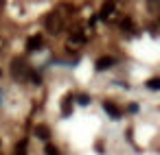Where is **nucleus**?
Wrapping results in <instances>:
<instances>
[{
  "label": "nucleus",
  "instance_id": "5",
  "mask_svg": "<svg viewBox=\"0 0 160 155\" xmlns=\"http://www.w3.org/2000/svg\"><path fill=\"white\" fill-rule=\"evenodd\" d=\"M103 109H105V114H110L112 118H121V109H118L114 103H108V101H105V103H103Z\"/></svg>",
  "mask_w": 160,
  "mask_h": 155
},
{
  "label": "nucleus",
  "instance_id": "6",
  "mask_svg": "<svg viewBox=\"0 0 160 155\" xmlns=\"http://www.w3.org/2000/svg\"><path fill=\"white\" fill-rule=\"evenodd\" d=\"M35 135H38L40 140H48V138H51V129H48L46 124H38V127H35Z\"/></svg>",
  "mask_w": 160,
  "mask_h": 155
},
{
  "label": "nucleus",
  "instance_id": "9",
  "mask_svg": "<svg viewBox=\"0 0 160 155\" xmlns=\"http://www.w3.org/2000/svg\"><path fill=\"white\" fill-rule=\"evenodd\" d=\"M70 101H72V96L68 94V96L64 98V109H62V111H64V116H68V114H70Z\"/></svg>",
  "mask_w": 160,
  "mask_h": 155
},
{
  "label": "nucleus",
  "instance_id": "8",
  "mask_svg": "<svg viewBox=\"0 0 160 155\" xmlns=\"http://www.w3.org/2000/svg\"><path fill=\"white\" fill-rule=\"evenodd\" d=\"M147 87H149V90H153V92H156V90H160V79H149V81H147Z\"/></svg>",
  "mask_w": 160,
  "mask_h": 155
},
{
  "label": "nucleus",
  "instance_id": "12",
  "mask_svg": "<svg viewBox=\"0 0 160 155\" xmlns=\"http://www.w3.org/2000/svg\"><path fill=\"white\" fill-rule=\"evenodd\" d=\"M2 48H5V42H2V37H0V53H2Z\"/></svg>",
  "mask_w": 160,
  "mask_h": 155
},
{
  "label": "nucleus",
  "instance_id": "3",
  "mask_svg": "<svg viewBox=\"0 0 160 155\" xmlns=\"http://www.w3.org/2000/svg\"><path fill=\"white\" fill-rule=\"evenodd\" d=\"M83 42H86V37H83L81 33H75L72 37H68V42H66V46L75 50V48H81V46H83Z\"/></svg>",
  "mask_w": 160,
  "mask_h": 155
},
{
  "label": "nucleus",
  "instance_id": "11",
  "mask_svg": "<svg viewBox=\"0 0 160 155\" xmlns=\"http://www.w3.org/2000/svg\"><path fill=\"white\" fill-rule=\"evenodd\" d=\"M88 103H90L88 94H81V96H79V105H88Z\"/></svg>",
  "mask_w": 160,
  "mask_h": 155
},
{
  "label": "nucleus",
  "instance_id": "1",
  "mask_svg": "<svg viewBox=\"0 0 160 155\" xmlns=\"http://www.w3.org/2000/svg\"><path fill=\"white\" fill-rule=\"evenodd\" d=\"M62 26H64V18H59L57 13H51V16L46 18V29H48V31L57 33V31H62Z\"/></svg>",
  "mask_w": 160,
  "mask_h": 155
},
{
  "label": "nucleus",
  "instance_id": "10",
  "mask_svg": "<svg viewBox=\"0 0 160 155\" xmlns=\"http://www.w3.org/2000/svg\"><path fill=\"white\" fill-rule=\"evenodd\" d=\"M46 155H59V148L53 144H46Z\"/></svg>",
  "mask_w": 160,
  "mask_h": 155
},
{
  "label": "nucleus",
  "instance_id": "13",
  "mask_svg": "<svg viewBox=\"0 0 160 155\" xmlns=\"http://www.w3.org/2000/svg\"><path fill=\"white\" fill-rule=\"evenodd\" d=\"M0 98H2V92H0Z\"/></svg>",
  "mask_w": 160,
  "mask_h": 155
},
{
  "label": "nucleus",
  "instance_id": "2",
  "mask_svg": "<svg viewBox=\"0 0 160 155\" xmlns=\"http://www.w3.org/2000/svg\"><path fill=\"white\" fill-rule=\"evenodd\" d=\"M114 11H116V2H114V0H108V2L103 5V9H101V13H99V18L108 22V20L114 18Z\"/></svg>",
  "mask_w": 160,
  "mask_h": 155
},
{
  "label": "nucleus",
  "instance_id": "7",
  "mask_svg": "<svg viewBox=\"0 0 160 155\" xmlns=\"http://www.w3.org/2000/svg\"><path fill=\"white\" fill-rule=\"evenodd\" d=\"M110 66H114V59H112V57H101V59L97 61V70H108Z\"/></svg>",
  "mask_w": 160,
  "mask_h": 155
},
{
  "label": "nucleus",
  "instance_id": "4",
  "mask_svg": "<svg viewBox=\"0 0 160 155\" xmlns=\"http://www.w3.org/2000/svg\"><path fill=\"white\" fill-rule=\"evenodd\" d=\"M42 44H44L42 35H33V37H29V42H27V50H29V53H33V50L42 48Z\"/></svg>",
  "mask_w": 160,
  "mask_h": 155
}]
</instances>
